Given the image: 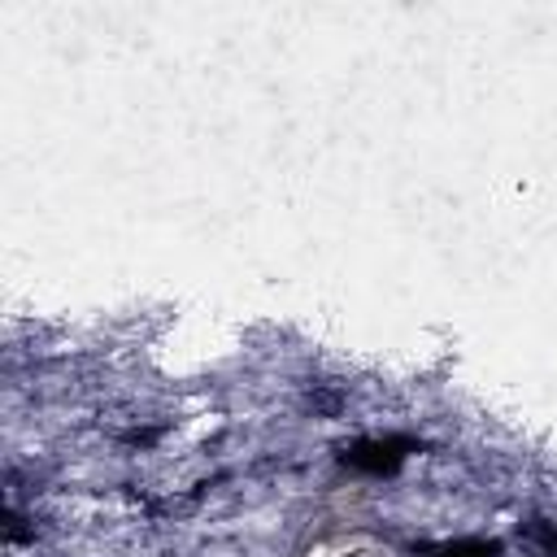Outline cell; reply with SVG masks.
Returning <instances> with one entry per match:
<instances>
[{"label": "cell", "mask_w": 557, "mask_h": 557, "mask_svg": "<svg viewBox=\"0 0 557 557\" xmlns=\"http://www.w3.org/2000/svg\"><path fill=\"white\" fill-rule=\"evenodd\" d=\"M496 548L492 544H457V548H448V557H492Z\"/></svg>", "instance_id": "obj_1"}]
</instances>
